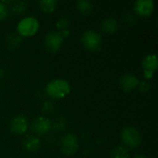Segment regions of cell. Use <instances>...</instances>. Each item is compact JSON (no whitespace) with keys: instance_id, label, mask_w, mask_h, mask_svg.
<instances>
[{"instance_id":"cb8c5ba5","label":"cell","mask_w":158,"mask_h":158,"mask_svg":"<svg viewBox=\"0 0 158 158\" xmlns=\"http://www.w3.org/2000/svg\"><path fill=\"white\" fill-rule=\"evenodd\" d=\"M133 158H146L143 155H137V156H135Z\"/></svg>"},{"instance_id":"ac0fdd59","label":"cell","mask_w":158,"mask_h":158,"mask_svg":"<svg viewBox=\"0 0 158 158\" xmlns=\"http://www.w3.org/2000/svg\"><path fill=\"white\" fill-rule=\"evenodd\" d=\"M70 24V20L68 17L63 16L61 18H59V19L56 22V28L59 30V31H68L69 30V26Z\"/></svg>"},{"instance_id":"6da1fadb","label":"cell","mask_w":158,"mask_h":158,"mask_svg":"<svg viewBox=\"0 0 158 158\" xmlns=\"http://www.w3.org/2000/svg\"><path fill=\"white\" fill-rule=\"evenodd\" d=\"M45 92L48 96L54 99L64 98L69 94L70 85L64 79H55L47 83L45 87Z\"/></svg>"},{"instance_id":"7c38bea8","label":"cell","mask_w":158,"mask_h":158,"mask_svg":"<svg viewBox=\"0 0 158 158\" xmlns=\"http://www.w3.org/2000/svg\"><path fill=\"white\" fill-rule=\"evenodd\" d=\"M142 66L144 71L154 73L158 67L157 56L156 54H149L147 55L142 61Z\"/></svg>"},{"instance_id":"5b68a950","label":"cell","mask_w":158,"mask_h":158,"mask_svg":"<svg viewBox=\"0 0 158 158\" xmlns=\"http://www.w3.org/2000/svg\"><path fill=\"white\" fill-rule=\"evenodd\" d=\"M60 148L65 156H73L79 148L77 136L73 133H66L60 140Z\"/></svg>"},{"instance_id":"5bb4252c","label":"cell","mask_w":158,"mask_h":158,"mask_svg":"<svg viewBox=\"0 0 158 158\" xmlns=\"http://www.w3.org/2000/svg\"><path fill=\"white\" fill-rule=\"evenodd\" d=\"M21 43V36L17 32L8 33L6 36V44L9 49L17 48Z\"/></svg>"},{"instance_id":"7a4b0ae2","label":"cell","mask_w":158,"mask_h":158,"mask_svg":"<svg viewBox=\"0 0 158 158\" xmlns=\"http://www.w3.org/2000/svg\"><path fill=\"white\" fill-rule=\"evenodd\" d=\"M102 36L99 32L94 30L85 31L81 36V44L89 51H97L102 46Z\"/></svg>"},{"instance_id":"277c9868","label":"cell","mask_w":158,"mask_h":158,"mask_svg":"<svg viewBox=\"0 0 158 158\" xmlns=\"http://www.w3.org/2000/svg\"><path fill=\"white\" fill-rule=\"evenodd\" d=\"M121 140L122 143L129 148L134 149L137 148L142 143L141 132L134 127H126L121 131Z\"/></svg>"},{"instance_id":"3957f363","label":"cell","mask_w":158,"mask_h":158,"mask_svg":"<svg viewBox=\"0 0 158 158\" xmlns=\"http://www.w3.org/2000/svg\"><path fill=\"white\" fill-rule=\"evenodd\" d=\"M39 29V21L34 17H25L22 19L19 20V22L17 25V31L18 33L20 36H32L37 32Z\"/></svg>"},{"instance_id":"8992f818","label":"cell","mask_w":158,"mask_h":158,"mask_svg":"<svg viewBox=\"0 0 158 158\" xmlns=\"http://www.w3.org/2000/svg\"><path fill=\"white\" fill-rule=\"evenodd\" d=\"M64 38L61 35V33L59 31H49L45 37H44V47L45 49L49 52V53H56L57 52L62 44H63Z\"/></svg>"},{"instance_id":"ffe728a7","label":"cell","mask_w":158,"mask_h":158,"mask_svg":"<svg viewBox=\"0 0 158 158\" xmlns=\"http://www.w3.org/2000/svg\"><path fill=\"white\" fill-rule=\"evenodd\" d=\"M121 20L127 26H131V25H134L136 23V18L131 13H126V14H124V16L122 17Z\"/></svg>"},{"instance_id":"d6986e66","label":"cell","mask_w":158,"mask_h":158,"mask_svg":"<svg viewBox=\"0 0 158 158\" xmlns=\"http://www.w3.org/2000/svg\"><path fill=\"white\" fill-rule=\"evenodd\" d=\"M12 10L15 13H23L27 8V2L24 1H15L12 3Z\"/></svg>"},{"instance_id":"44dd1931","label":"cell","mask_w":158,"mask_h":158,"mask_svg":"<svg viewBox=\"0 0 158 158\" xmlns=\"http://www.w3.org/2000/svg\"><path fill=\"white\" fill-rule=\"evenodd\" d=\"M137 87L139 88L140 92H142V93H146V92H148L149 89L151 88V84H150L147 81H140Z\"/></svg>"},{"instance_id":"4fadbf2b","label":"cell","mask_w":158,"mask_h":158,"mask_svg":"<svg viewBox=\"0 0 158 158\" xmlns=\"http://www.w3.org/2000/svg\"><path fill=\"white\" fill-rule=\"evenodd\" d=\"M41 146V142L38 137L34 135H28L23 141V147L29 152H35Z\"/></svg>"},{"instance_id":"9c48e42d","label":"cell","mask_w":158,"mask_h":158,"mask_svg":"<svg viewBox=\"0 0 158 158\" xmlns=\"http://www.w3.org/2000/svg\"><path fill=\"white\" fill-rule=\"evenodd\" d=\"M155 8L153 0H138L134 3V11L137 15L143 17L150 16Z\"/></svg>"},{"instance_id":"e0dca14e","label":"cell","mask_w":158,"mask_h":158,"mask_svg":"<svg viewBox=\"0 0 158 158\" xmlns=\"http://www.w3.org/2000/svg\"><path fill=\"white\" fill-rule=\"evenodd\" d=\"M130 154L126 147L118 145L115 147L111 153H110V158H129Z\"/></svg>"},{"instance_id":"8fae6325","label":"cell","mask_w":158,"mask_h":158,"mask_svg":"<svg viewBox=\"0 0 158 158\" xmlns=\"http://www.w3.org/2000/svg\"><path fill=\"white\" fill-rule=\"evenodd\" d=\"M100 28L106 33H114L118 29V22L114 17H107L102 20Z\"/></svg>"},{"instance_id":"30bf717a","label":"cell","mask_w":158,"mask_h":158,"mask_svg":"<svg viewBox=\"0 0 158 158\" xmlns=\"http://www.w3.org/2000/svg\"><path fill=\"white\" fill-rule=\"evenodd\" d=\"M139 79L132 73H125L119 79V85L125 92H131L137 88L139 84Z\"/></svg>"},{"instance_id":"ba28073f","label":"cell","mask_w":158,"mask_h":158,"mask_svg":"<svg viewBox=\"0 0 158 158\" xmlns=\"http://www.w3.org/2000/svg\"><path fill=\"white\" fill-rule=\"evenodd\" d=\"M51 128L52 123L46 117H38L31 123V131L38 135H44L47 133Z\"/></svg>"},{"instance_id":"9a60e30c","label":"cell","mask_w":158,"mask_h":158,"mask_svg":"<svg viewBox=\"0 0 158 158\" xmlns=\"http://www.w3.org/2000/svg\"><path fill=\"white\" fill-rule=\"evenodd\" d=\"M76 6L78 10L83 15H89L94 9V5L89 0H79L76 3Z\"/></svg>"},{"instance_id":"52a82bcc","label":"cell","mask_w":158,"mask_h":158,"mask_svg":"<svg viewBox=\"0 0 158 158\" xmlns=\"http://www.w3.org/2000/svg\"><path fill=\"white\" fill-rule=\"evenodd\" d=\"M28 120L26 118V117H24L23 115H17L15 116L9 124V128L10 131L17 134V135H21L23 133L26 132V131L28 130Z\"/></svg>"},{"instance_id":"7402d4cb","label":"cell","mask_w":158,"mask_h":158,"mask_svg":"<svg viewBox=\"0 0 158 158\" xmlns=\"http://www.w3.org/2000/svg\"><path fill=\"white\" fill-rule=\"evenodd\" d=\"M8 15V8L6 4H4V2L0 1V20L4 19L7 17Z\"/></svg>"},{"instance_id":"603a6c76","label":"cell","mask_w":158,"mask_h":158,"mask_svg":"<svg viewBox=\"0 0 158 158\" xmlns=\"http://www.w3.org/2000/svg\"><path fill=\"white\" fill-rule=\"evenodd\" d=\"M4 76H5V71L2 69H0V81L4 78Z\"/></svg>"},{"instance_id":"2e32d148","label":"cell","mask_w":158,"mask_h":158,"mask_svg":"<svg viewBox=\"0 0 158 158\" xmlns=\"http://www.w3.org/2000/svg\"><path fill=\"white\" fill-rule=\"evenodd\" d=\"M38 4L42 10H44L46 13H50L56 9L57 6V1L56 0H41L38 2Z\"/></svg>"}]
</instances>
